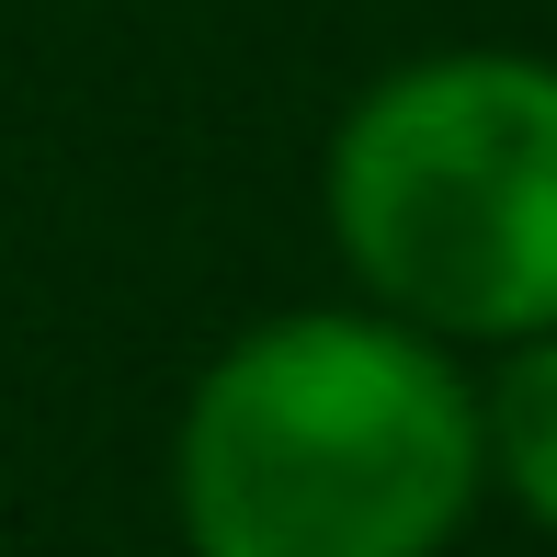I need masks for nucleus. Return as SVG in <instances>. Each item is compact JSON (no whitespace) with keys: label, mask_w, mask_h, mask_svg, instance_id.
I'll list each match as a JSON object with an SVG mask.
<instances>
[{"label":"nucleus","mask_w":557,"mask_h":557,"mask_svg":"<svg viewBox=\"0 0 557 557\" xmlns=\"http://www.w3.org/2000/svg\"><path fill=\"white\" fill-rule=\"evenodd\" d=\"M478 398L398 319H262L183 410L194 557H444L478 500Z\"/></svg>","instance_id":"f257e3e1"},{"label":"nucleus","mask_w":557,"mask_h":557,"mask_svg":"<svg viewBox=\"0 0 557 557\" xmlns=\"http://www.w3.org/2000/svg\"><path fill=\"white\" fill-rule=\"evenodd\" d=\"M331 239L398 331L546 342L557 331V69L410 58L331 137Z\"/></svg>","instance_id":"f03ea898"},{"label":"nucleus","mask_w":557,"mask_h":557,"mask_svg":"<svg viewBox=\"0 0 557 557\" xmlns=\"http://www.w3.org/2000/svg\"><path fill=\"white\" fill-rule=\"evenodd\" d=\"M478 455L500 467V490L523 500V512L557 535V331L523 342L512 364H500L490 410H478Z\"/></svg>","instance_id":"7ed1b4c3"}]
</instances>
